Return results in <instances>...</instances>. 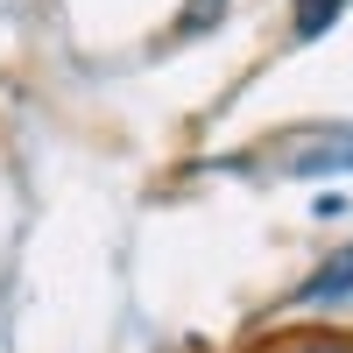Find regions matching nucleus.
Wrapping results in <instances>:
<instances>
[{
    "label": "nucleus",
    "instance_id": "nucleus-2",
    "mask_svg": "<svg viewBox=\"0 0 353 353\" xmlns=\"http://www.w3.org/2000/svg\"><path fill=\"white\" fill-rule=\"evenodd\" d=\"M346 290H353V254H339L332 269H318V276L297 290V304H325V297H346Z\"/></svg>",
    "mask_w": 353,
    "mask_h": 353
},
{
    "label": "nucleus",
    "instance_id": "nucleus-4",
    "mask_svg": "<svg viewBox=\"0 0 353 353\" xmlns=\"http://www.w3.org/2000/svg\"><path fill=\"white\" fill-rule=\"evenodd\" d=\"M276 353H353V339H297V346H276Z\"/></svg>",
    "mask_w": 353,
    "mask_h": 353
},
{
    "label": "nucleus",
    "instance_id": "nucleus-1",
    "mask_svg": "<svg viewBox=\"0 0 353 353\" xmlns=\"http://www.w3.org/2000/svg\"><path fill=\"white\" fill-rule=\"evenodd\" d=\"M290 170H297V176H325V170H353V134H332V149H304V156H290Z\"/></svg>",
    "mask_w": 353,
    "mask_h": 353
},
{
    "label": "nucleus",
    "instance_id": "nucleus-3",
    "mask_svg": "<svg viewBox=\"0 0 353 353\" xmlns=\"http://www.w3.org/2000/svg\"><path fill=\"white\" fill-rule=\"evenodd\" d=\"M226 14V0H184V14H176V36H205Z\"/></svg>",
    "mask_w": 353,
    "mask_h": 353
}]
</instances>
